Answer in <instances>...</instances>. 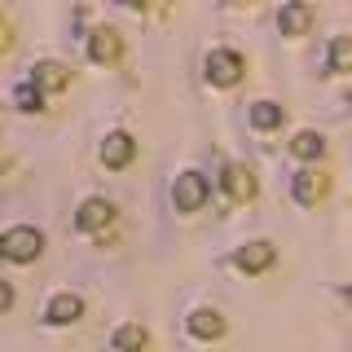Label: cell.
<instances>
[{
    "label": "cell",
    "instance_id": "6da1fadb",
    "mask_svg": "<svg viewBox=\"0 0 352 352\" xmlns=\"http://www.w3.org/2000/svg\"><path fill=\"white\" fill-rule=\"evenodd\" d=\"M44 251V238H40V229H27V225H18V229H9L5 234V260H14V264H31Z\"/></svg>",
    "mask_w": 352,
    "mask_h": 352
},
{
    "label": "cell",
    "instance_id": "7a4b0ae2",
    "mask_svg": "<svg viewBox=\"0 0 352 352\" xmlns=\"http://www.w3.org/2000/svg\"><path fill=\"white\" fill-rule=\"evenodd\" d=\"M242 71H247V62H242L238 53H229V49L207 53V80H212L216 88H234L242 80Z\"/></svg>",
    "mask_w": 352,
    "mask_h": 352
},
{
    "label": "cell",
    "instance_id": "3957f363",
    "mask_svg": "<svg viewBox=\"0 0 352 352\" xmlns=\"http://www.w3.org/2000/svg\"><path fill=\"white\" fill-rule=\"evenodd\" d=\"M172 203H176V212H198L207 203V181L198 172H181L172 185Z\"/></svg>",
    "mask_w": 352,
    "mask_h": 352
},
{
    "label": "cell",
    "instance_id": "277c9868",
    "mask_svg": "<svg viewBox=\"0 0 352 352\" xmlns=\"http://www.w3.org/2000/svg\"><path fill=\"white\" fill-rule=\"evenodd\" d=\"M291 190H295V203H304V207L322 203V198H326V172L300 168V172H295V181H291Z\"/></svg>",
    "mask_w": 352,
    "mask_h": 352
},
{
    "label": "cell",
    "instance_id": "5b68a950",
    "mask_svg": "<svg viewBox=\"0 0 352 352\" xmlns=\"http://www.w3.org/2000/svg\"><path fill=\"white\" fill-rule=\"evenodd\" d=\"M88 53H93V62H97V66H110V62H119V53H124V44H119V31H110V27H97L93 36H88Z\"/></svg>",
    "mask_w": 352,
    "mask_h": 352
},
{
    "label": "cell",
    "instance_id": "8992f818",
    "mask_svg": "<svg viewBox=\"0 0 352 352\" xmlns=\"http://www.w3.org/2000/svg\"><path fill=\"white\" fill-rule=\"evenodd\" d=\"M110 220H115V207H110L106 198H88L80 207V216H75V225H80L84 234H97V229H106Z\"/></svg>",
    "mask_w": 352,
    "mask_h": 352
},
{
    "label": "cell",
    "instance_id": "52a82bcc",
    "mask_svg": "<svg viewBox=\"0 0 352 352\" xmlns=\"http://www.w3.org/2000/svg\"><path fill=\"white\" fill-rule=\"evenodd\" d=\"M132 154H137V141H132L128 132H110L106 146H102V163L106 168H128Z\"/></svg>",
    "mask_w": 352,
    "mask_h": 352
},
{
    "label": "cell",
    "instance_id": "ba28073f",
    "mask_svg": "<svg viewBox=\"0 0 352 352\" xmlns=\"http://www.w3.org/2000/svg\"><path fill=\"white\" fill-rule=\"evenodd\" d=\"M278 27H282V36H308V27H313V9H308L304 0H291V5L278 14Z\"/></svg>",
    "mask_w": 352,
    "mask_h": 352
},
{
    "label": "cell",
    "instance_id": "9c48e42d",
    "mask_svg": "<svg viewBox=\"0 0 352 352\" xmlns=\"http://www.w3.org/2000/svg\"><path fill=\"white\" fill-rule=\"evenodd\" d=\"M234 260L242 273H264L273 264V242H247V247H238Z\"/></svg>",
    "mask_w": 352,
    "mask_h": 352
},
{
    "label": "cell",
    "instance_id": "30bf717a",
    "mask_svg": "<svg viewBox=\"0 0 352 352\" xmlns=\"http://www.w3.org/2000/svg\"><path fill=\"white\" fill-rule=\"evenodd\" d=\"M80 317H84V300L75 291L53 295V304H49V322L53 326H71V322H80Z\"/></svg>",
    "mask_w": 352,
    "mask_h": 352
},
{
    "label": "cell",
    "instance_id": "8fae6325",
    "mask_svg": "<svg viewBox=\"0 0 352 352\" xmlns=\"http://www.w3.org/2000/svg\"><path fill=\"white\" fill-rule=\"evenodd\" d=\"M31 80H36L40 88H49V93H62V88L71 84V71H66L62 62H40L36 71H31Z\"/></svg>",
    "mask_w": 352,
    "mask_h": 352
},
{
    "label": "cell",
    "instance_id": "7c38bea8",
    "mask_svg": "<svg viewBox=\"0 0 352 352\" xmlns=\"http://www.w3.org/2000/svg\"><path fill=\"white\" fill-rule=\"evenodd\" d=\"M225 190H229V198H238V203H251V198H256V176L247 168H229L225 172Z\"/></svg>",
    "mask_w": 352,
    "mask_h": 352
},
{
    "label": "cell",
    "instance_id": "4fadbf2b",
    "mask_svg": "<svg viewBox=\"0 0 352 352\" xmlns=\"http://www.w3.org/2000/svg\"><path fill=\"white\" fill-rule=\"evenodd\" d=\"M190 330L198 339H220L225 335V317L212 313V308H198V313H190Z\"/></svg>",
    "mask_w": 352,
    "mask_h": 352
},
{
    "label": "cell",
    "instance_id": "5bb4252c",
    "mask_svg": "<svg viewBox=\"0 0 352 352\" xmlns=\"http://www.w3.org/2000/svg\"><path fill=\"white\" fill-rule=\"evenodd\" d=\"M286 119V110L278 102H251V128H264V132H273Z\"/></svg>",
    "mask_w": 352,
    "mask_h": 352
},
{
    "label": "cell",
    "instance_id": "9a60e30c",
    "mask_svg": "<svg viewBox=\"0 0 352 352\" xmlns=\"http://www.w3.org/2000/svg\"><path fill=\"white\" fill-rule=\"evenodd\" d=\"M291 154L295 159H322L326 154V141H322V132H295V141H291Z\"/></svg>",
    "mask_w": 352,
    "mask_h": 352
},
{
    "label": "cell",
    "instance_id": "2e32d148",
    "mask_svg": "<svg viewBox=\"0 0 352 352\" xmlns=\"http://www.w3.org/2000/svg\"><path fill=\"white\" fill-rule=\"evenodd\" d=\"M330 71L335 75L352 71V36H335V44H330Z\"/></svg>",
    "mask_w": 352,
    "mask_h": 352
},
{
    "label": "cell",
    "instance_id": "e0dca14e",
    "mask_svg": "<svg viewBox=\"0 0 352 352\" xmlns=\"http://www.w3.org/2000/svg\"><path fill=\"white\" fill-rule=\"evenodd\" d=\"M40 102H44V88H40L36 80H27V84L14 88V106L27 110V115H31V110H40Z\"/></svg>",
    "mask_w": 352,
    "mask_h": 352
},
{
    "label": "cell",
    "instance_id": "ac0fdd59",
    "mask_svg": "<svg viewBox=\"0 0 352 352\" xmlns=\"http://www.w3.org/2000/svg\"><path fill=\"white\" fill-rule=\"evenodd\" d=\"M150 339H146V330H137V326H124L115 335V348H146Z\"/></svg>",
    "mask_w": 352,
    "mask_h": 352
},
{
    "label": "cell",
    "instance_id": "d6986e66",
    "mask_svg": "<svg viewBox=\"0 0 352 352\" xmlns=\"http://www.w3.org/2000/svg\"><path fill=\"white\" fill-rule=\"evenodd\" d=\"M344 295H348V300H352V286H344Z\"/></svg>",
    "mask_w": 352,
    "mask_h": 352
}]
</instances>
